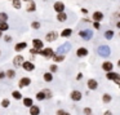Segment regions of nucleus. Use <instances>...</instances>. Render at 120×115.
<instances>
[{
    "mask_svg": "<svg viewBox=\"0 0 120 115\" xmlns=\"http://www.w3.org/2000/svg\"><path fill=\"white\" fill-rule=\"evenodd\" d=\"M54 71H57V66L52 65V66H50V73H54Z\"/></svg>",
    "mask_w": 120,
    "mask_h": 115,
    "instance_id": "38",
    "label": "nucleus"
},
{
    "mask_svg": "<svg viewBox=\"0 0 120 115\" xmlns=\"http://www.w3.org/2000/svg\"><path fill=\"white\" fill-rule=\"evenodd\" d=\"M112 36H114V31H111V30L105 32V38H106V39L110 40V39H112Z\"/></svg>",
    "mask_w": 120,
    "mask_h": 115,
    "instance_id": "29",
    "label": "nucleus"
},
{
    "mask_svg": "<svg viewBox=\"0 0 120 115\" xmlns=\"http://www.w3.org/2000/svg\"><path fill=\"white\" fill-rule=\"evenodd\" d=\"M111 100H112V97H111V94H109V93H105L103 96H102L103 104H109V102H111Z\"/></svg>",
    "mask_w": 120,
    "mask_h": 115,
    "instance_id": "19",
    "label": "nucleus"
},
{
    "mask_svg": "<svg viewBox=\"0 0 120 115\" xmlns=\"http://www.w3.org/2000/svg\"><path fill=\"white\" fill-rule=\"evenodd\" d=\"M0 38H1V31H0Z\"/></svg>",
    "mask_w": 120,
    "mask_h": 115,
    "instance_id": "47",
    "label": "nucleus"
},
{
    "mask_svg": "<svg viewBox=\"0 0 120 115\" xmlns=\"http://www.w3.org/2000/svg\"><path fill=\"white\" fill-rule=\"evenodd\" d=\"M0 56H1V50H0Z\"/></svg>",
    "mask_w": 120,
    "mask_h": 115,
    "instance_id": "48",
    "label": "nucleus"
},
{
    "mask_svg": "<svg viewBox=\"0 0 120 115\" xmlns=\"http://www.w3.org/2000/svg\"><path fill=\"white\" fill-rule=\"evenodd\" d=\"M54 11L58 12V13H63V11H65V4L61 3V1L56 3V4H54Z\"/></svg>",
    "mask_w": 120,
    "mask_h": 115,
    "instance_id": "12",
    "label": "nucleus"
},
{
    "mask_svg": "<svg viewBox=\"0 0 120 115\" xmlns=\"http://www.w3.org/2000/svg\"><path fill=\"white\" fill-rule=\"evenodd\" d=\"M76 54H78V57H84V56L88 54V50H86L85 48H79V49L76 50Z\"/></svg>",
    "mask_w": 120,
    "mask_h": 115,
    "instance_id": "16",
    "label": "nucleus"
},
{
    "mask_svg": "<svg viewBox=\"0 0 120 115\" xmlns=\"http://www.w3.org/2000/svg\"><path fill=\"white\" fill-rule=\"evenodd\" d=\"M53 60L56 62H61V61L65 60V56H61V54H57V56H53Z\"/></svg>",
    "mask_w": 120,
    "mask_h": 115,
    "instance_id": "28",
    "label": "nucleus"
},
{
    "mask_svg": "<svg viewBox=\"0 0 120 115\" xmlns=\"http://www.w3.org/2000/svg\"><path fill=\"white\" fill-rule=\"evenodd\" d=\"M34 11H35V3L31 1V3L29 4V7H27V12H34Z\"/></svg>",
    "mask_w": 120,
    "mask_h": 115,
    "instance_id": "32",
    "label": "nucleus"
},
{
    "mask_svg": "<svg viewBox=\"0 0 120 115\" xmlns=\"http://www.w3.org/2000/svg\"><path fill=\"white\" fill-rule=\"evenodd\" d=\"M30 115H40V107L32 105V106L30 107Z\"/></svg>",
    "mask_w": 120,
    "mask_h": 115,
    "instance_id": "13",
    "label": "nucleus"
},
{
    "mask_svg": "<svg viewBox=\"0 0 120 115\" xmlns=\"http://www.w3.org/2000/svg\"><path fill=\"white\" fill-rule=\"evenodd\" d=\"M66 18H67V16H66L65 13H60V14L57 16V19H58L60 22H63V21H66Z\"/></svg>",
    "mask_w": 120,
    "mask_h": 115,
    "instance_id": "27",
    "label": "nucleus"
},
{
    "mask_svg": "<svg viewBox=\"0 0 120 115\" xmlns=\"http://www.w3.org/2000/svg\"><path fill=\"white\" fill-rule=\"evenodd\" d=\"M102 69H103L105 71H107V73H110V71H112V69H114V65H112L111 62H103Z\"/></svg>",
    "mask_w": 120,
    "mask_h": 115,
    "instance_id": "14",
    "label": "nucleus"
},
{
    "mask_svg": "<svg viewBox=\"0 0 120 115\" xmlns=\"http://www.w3.org/2000/svg\"><path fill=\"white\" fill-rule=\"evenodd\" d=\"M44 94H45V98H52V91H49V89H44Z\"/></svg>",
    "mask_w": 120,
    "mask_h": 115,
    "instance_id": "33",
    "label": "nucleus"
},
{
    "mask_svg": "<svg viewBox=\"0 0 120 115\" xmlns=\"http://www.w3.org/2000/svg\"><path fill=\"white\" fill-rule=\"evenodd\" d=\"M97 52H98V54L101 56V57H109L110 53H111V50H110L109 45H99L98 49H97Z\"/></svg>",
    "mask_w": 120,
    "mask_h": 115,
    "instance_id": "1",
    "label": "nucleus"
},
{
    "mask_svg": "<svg viewBox=\"0 0 120 115\" xmlns=\"http://www.w3.org/2000/svg\"><path fill=\"white\" fill-rule=\"evenodd\" d=\"M30 84H31V79L30 78H22L21 80H19V83H18V85L21 87V88H25V87H29Z\"/></svg>",
    "mask_w": 120,
    "mask_h": 115,
    "instance_id": "7",
    "label": "nucleus"
},
{
    "mask_svg": "<svg viewBox=\"0 0 120 115\" xmlns=\"http://www.w3.org/2000/svg\"><path fill=\"white\" fill-rule=\"evenodd\" d=\"M23 105L26 107H31L32 105H34V102H32V100L30 98V97H26V98H23Z\"/></svg>",
    "mask_w": 120,
    "mask_h": 115,
    "instance_id": "20",
    "label": "nucleus"
},
{
    "mask_svg": "<svg viewBox=\"0 0 120 115\" xmlns=\"http://www.w3.org/2000/svg\"><path fill=\"white\" fill-rule=\"evenodd\" d=\"M103 115H114V114H112L111 111H105V112H103Z\"/></svg>",
    "mask_w": 120,
    "mask_h": 115,
    "instance_id": "43",
    "label": "nucleus"
},
{
    "mask_svg": "<svg viewBox=\"0 0 120 115\" xmlns=\"http://www.w3.org/2000/svg\"><path fill=\"white\" fill-rule=\"evenodd\" d=\"M5 75L8 76L9 79H13L14 76H16V71H14V70H8V71H7V74H5Z\"/></svg>",
    "mask_w": 120,
    "mask_h": 115,
    "instance_id": "25",
    "label": "nucleus"
},
{
    "mask_svg": "<svg viewBox=\"0 0 120 115\" xmlns=\"http://www.w3.org/2000/svg\"><path fill=\"white\" fill-rule=\"evenodd\" d=\"M71 34H72V30H71V29H66V30H63V31H62V34H61V35H62L63 38H67V36H70Z\"/></svg>",
    "mask_w": 120,
    "mask_h": 115,
    "instance_id": "22",
    "label": "nucleus"
},
{
    "mask_svg": "<svg viewBox=\"0 0 120 115\" xmlns=\"http://www.w3.org/2000/svg\"><path fill=\"white\" fill-rule=\"evenodd\" d=\"M79 35H80L84 40H90L92 36H93V31H92V30H83V31L79 32Z\"/></svg>",
    "mask_w": 120,
    "mask_h": 115,
    "instance_id": "4",
    "label": "nucleus"
},
{
    "mask_svg": "<svg viewBox=\"0 0 120 115\" xmlns=\"http://www.w3.org/2000/svg\"><path fill=\"white\" fill-rule=\"evenodd\" d=\"M12 97H13L14 100H21L22 98V94H21V92H19V91H14V92H12Z\"/></svg>",
    "mask_w": 120,
    "mask_h": 115,
    "instance_id": "21",
    "label": "nucleus"
},
{
    "mask_svg": "<svg viewBox=\"0 0 120 115\" xmlns=\"http://www.w3.org/2000/svg\"><path fill=\"white\" fill-rule=\"evenodd\" d=\"M70 97H71L72 101H80L81 97H83V94H81V92H79V91H72L71 94H70Z\"/></svg>",
    "mask_w": 120,
    "mask_h": 115,
    "instance_id": "5",
    "label": "nucleus"
},
{
    "mask_svg": "<svg viewBox=\"0 0 120 115\" xmlns=\"http://www.w3.org/2000/svg\"><path fill=\"white\" fill-rule=\"evenodd\" d=\"M86 85H88L89 89L94 91V89H97V87H98V83H97V80H94V79H89L88 83H86Z\"/></svg>",
    "mask_w": 120,
    "mask_h": 115,
    "instance_id": "10",
    "label": "nucleus"
},
{
    "mask_svg": "<svg viewBox=\"0 0 120 115\" xmlns=\"http://www.w3.org/2000/svg\"><path fill=\"white\" fill-rule=\"evenodd\" d=\"M9 105H11V102H9V100H3V101H1V106H3V107H5V109H7V107H9Z\"/></svg>",
    "mask_w": 120,
    "mask_h": 115,
    "instance_id": "34",
    "label": "nucleus"
},
{
    "mask_svg": "<svg viewBox=\"0 0 120 115\" xmlns=\"http://www.w3.org/2000/svg\"><path fill=\"white\" fill-rule=\"evenodd\" d=\"M84 114H85V115H92L90 107H85V109H84Z\"/></svg>",
    "mask_w": 120,
    "mask_h": 115,
    "instance_id": "36",
    "label": "nucleus"
},
{
    "mask_svg": "<svg viewBox=\"0 0 120 115\" xmlns=\"http://www.w3.org/2000/svg\"><path fill=\"white\" fill-rule=\"evenodd\" d=\"M36 98L39 100V101H43V100H45V94H44V92H38L36 93Z\"/></svg>",
    "mask_w": 120,
    "mask_h": 115,
    "instance_id": "26",
    "label": "nucleus"
},
{
    "mask_svg": "<svg viewBox=\"0 0 120 115\" xmlns=\"http://www.w3.org/2000/svg\"><path fill=\"white\" fill-rule=\"evenodd\" d=\"M5 40H7V42H11L12 38H11V36H5Z\"/></svg>",
    "mask_w": 120,
    "mask_h": 115,
    "instance_id": "44",
    "label": "nucleus"
},
{
    "mask_svg": "<svg viewBox=\"0 0 120 115\" xmlns=\"http://www.w3.org/2000/svg\"><path fill=\"white\" fill-rule=\"evenodd\" d=\"M57 115H71V114H70V112H67V111H65V110H58Z\"/></svg>",
    "mask_w": 120,
    "mask_h": 115,
    "instance_id": "35",
    "label": "nucleus"
},
{
    "mask_svg": "<svg viewBox=\"0 0 120 115\" xmlns=\"http://www.w3.org/2000/svg\"><path fill=\"white\" fill-rule=\"evenodd\" d=\"M30 53H31V54H36V53H39V50H36V49H34V48H32Z\"/></svg>",
    "mask_w": 120,
    "mask_h": 115,
    "instance_id": "39",
    "label": "nucleus"
},
{
    "mask_svg": "<svg viewBox=\"0 0 120 115\" xmlns=\"http://www.w3.org/2000/svg\"><path fill=\"white\" fill-rule=\"evenodd\" d=\"M8 29H9V26L7 22H0V31H7Z\"/></svg>",
    "mask_w": 120,
    "mask_h": 115,
    "instance_id": "24",
    "label": "nucleus"
},
{
    "mask_svg": "<svg viewBox=\"0 0 120 115\" xmlns=\"http://www.w3.org/2000/svg\"><path fill=\"white\" fill-rule=\"evenodd\" d=\"M117 27H119V29H120V22H119V23H117Z\"/></svg>",
    "mask_w": 120,
    "mask_h": 115,
    "instance_id": "45",
    "label": "nucleus"
},
{
    "mask_svg": "<svg viewBox=\"0 0 120 115\" xmlns=\"http://www.w3.org/2000/svg\"><path fill=\"white\" fill-rule=\"evenodd\" d=\"M32 44H34V49L39 50V52L43 49V42L40 39H34L32 40Z\"/></svg>",
    "mask_w": 120,
    "mask_h": 115,
    "instance_id": "8",
    "label": "nucleus"
},
{
    "mask_svg": "<svg viewBox=\"0 0 120 115\" xmlns=\"http://www.w3.org/2000/svg\"><path fill=\"white\" fill-rule=\"evenodd\" d=\"M44 80H45V81H52V80H53L52 73H45V74H44Z\"/></svg>",
    "mask_w": 120,
    "mask_h": 115,
    "instance_id": "23",
    "label": "nucleus"
},
{
    "mask_svg": "<svg viewBox=\"0 0 120 115\" xmlns=\"http://www.w3.org/2000/svg\"><path fill=\"white\" fill-rule=\"evenodd\" d=\"M70 49H71V44L67 42V43H65V44H62V45H60V47H58V49H57V54L63 56L65 53H67Z\"/></svg>",
    "mask_w": 120,
    "mask_h": 115,
    "instance_id": "2",
    "label": "nucleus"
},
{
    "mask_svg": "<svg viewBox=\"0 0 120 115\" xmlns=\"http://www.w3.org/2000/svg\"><path fill=\"white\" fill-rule=\"evenodd\" d=\"M81 78H83V74H81V73H79V74H78V76H76V79H78V80H80Z\"/></svg>",
    "mask_w": 120,
    "mask_h": 115,
    "instance_id": "40",
    "label": "nucleus"
},
{
    "mask_svg": "<svg viewBox=\"0 0 120 115\" xmlns=\"http://www.w3.org/2000/svg\"><path fill=\"white\" fill-rule=\"evenodd\" d=\"M39 53H40L41 56H44V57H53V56H54L52 48H45V49H41Z\"/></svg>",
    "mask_w": 120,
    "mask_h": 115,
    "instance_id": "6",
    "label": "nucleus"
},
{
    "mask_svg": "<svg viewBox=\"0 0 120 115\" xmlns=\"http://www.w3.org/2000/svg\"><path fill=\"white\" fill-rule=\"evenodd\" d=\"M93 19L94 22H99L101 19H103V14L101 12H96V13H93Z\"/></svg>",
    "mask_w": 120,
    "mask_h": 115,
    "instance_id": "15",
    "label": "nucleus"
},
{
    "mask_svg": "<svg viewBox=\"0 0 120 115\" xmlns=\"http://www.w3.org/2000/svg\"><path fill=\"white\" fill-rule=\"evenodd\" d=\"M31 26H32V29H39V27H40V23L35 21V22H32V23H31Z\"/></svg>",
    "mask_w": 120,
    "mask_h": 115,
    "instance_id": "37",
    "label": "nucleus"
},
{
    "mask_svg": "<svg viewBox=\"0 0 120 115\" xmlns=\"http://www.w3.org/2000/svg\"><path fill=\"white\" fill-rule=\"evenodd\" d=\"M94 27H96V29H99V22H94Z\"/></svg>",
    "mask_w": 120,
    "mask_h": 115,
    "instance_id": "41",
    "label": "nucleus"
},
{
    "mask_svg": "<svg viewBox=\"0 0 120 115\" xmlns=\"http://www.w3.org/2000/svg\"><path fill=\"white\" fill-rule=\"evenodd\" d=\"M5 78V74L4 73H1V71H0V79H4Z\"/></svg>",
    "mask_w": 120,
    "mask_h": 115,
    "instance_id": "42",
    "label": "nucleus"
},
{
    "mask_svg": "<svg viewBox=\"0 0 120 115\" xmlns=\"http://www.w3.org/2000/svg\"><path fill=\"white\" fill-rule=\"evenodd\" d=\"M117 66H119V67H120V61H119V62H117Z\"/></svg>",
    "mask_w": 120,
    "mask_h": 115,
    "instance_id": "46",
    "label": "nucleus"
},
{
    "mask_svg": "<svg viewBox=\"0 0 120 115\" xmlns=\"http://www.w3.org/2000/svg\"><path fill=\"white\" fill-rule=\"evenodd\" d=\"M22 67H23L26 71H32L35 69V66H34V63L30 62V61H25V62L22 63Z\"/></svg>",
    "mask_w": 120,
    "mask_h": 115,
    "instance_id": "9",
    "label": "nucleus"
},
{
    "mask_svg": "<svg viewBox=\"0 0 120 115\" xmlns=\"http://www.w3.org/2000/svg\"><path fill=\"white\" fill-rule=\"evenodd\" d=\"M57 39V34L56 32H48L47 34V40L48 42H54Z\"/></svg>",
    "mask_w": 120,
    "mask_h": 115,
    "instance_id": "17",
    "label": "nucleus"
},
{
    "mask_svg": "<svg viewBox=\"0 0 120 115\" xmlns=\"http://www.w3.org/2000/svg\"><path fill=\"white\" fill-rule=\"evenodd\" d=\"M23 62H25V61H23V56H16V57H14V60H13L14 66H17V67H19V66H21Z\"/></svg>",
    "mask_w": 120,
    "mask_h": 115,
    "instance_id": "11",
    "label": "nucleus"
},
{
    "mask_svg": "<svg viewBox=\"0 0 120 115\" xmlns=\"http://www.w3.org/2000/svg\"><path fill=\"white\" fill-rule=\"evenodd\" d=\"M106 78L109 79V80H114L115 83H119V84H120V74H116V73H112V71H110V73H107Z\"/></svg>",
    "mask_w": 120,
    "mask_h": 115,
    "instance_id": "3",
    "label": "nucleus"
},
{
    "mask_svg": "<svg viewBox=\"0 0 120 115\" xmlns=\"http://www.w3.org/2000/svg\"><path fill=\"white\" fill-rule=\"evenodd\" d=\"M13 7L16 9H21V0H13Z\"/></svg>",
    "mask_w": 120,
    "mask_h": 115,
    "instance_id": "30",
    "label": "nucleus"
},
{
    "mask_svg": "<svg viewBox=\"0 0 120 115\" xmlns=\"http://www.w3.org/2000/svg\"><path fill=\"white\" fill-rule=\"evenodd\" d=\"M26 45H27V44H26L25 42H22V43H18V44H17L16 47H14V49H16L17 52H21V50H23L25 48H26Z\"/></svg>",
    "mask_w": 120,
    "mask_h": 115,
    "instance_id": "18",
    "label": "nucleus"
},
{
    "mask_svg": "<svg viewBox=\"0 0 120 115\" xmlns=\"http://www.w3.org/2000/svg\"><path fill=\"white\" fill-rule=\"evenodd\" d=\"M8 19V14L7 13H0V22H7Z\"/></svg>",
    "mask_w": 120,
    "mask_h": 115,
    "instance_id": "31",
    "label": "nucleus"
},
{
    "mask_svg": "<svg viewBox=\"0 0 120 115\" xmlns=\"http://www.w3.org/2000/svg\"><path fill=\"white\" fill-rule=\"evenodd\" d=\"M23 1H29V0H23Z\"/></svg>",
    "mask_w": 120,
    "mask_h": 115,
    "instance_id": "49",
    "label": "nucleus"
}]
</instances>
